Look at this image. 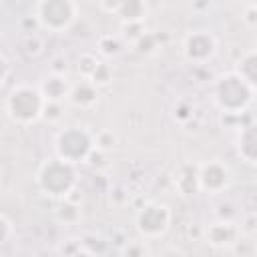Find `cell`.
<instances>
[{
  "instance_id": "7",
  "label": "cell",
  "mask_w": 257,
  "mask_h": 257,
  "mask_svg": "<svg viewBox=\"0 0 257 257\" xmlns=\"http://www.w3.org/2000/svg\"><path fill=\"white\" fill-rule=\"evenodd\" d=\"M215 48H217V42H215V36L207 30H195V32H189L183 40V50H185V56L193 62H205L209 60L213 54H215Z\"/></svg>"
},
{
  "instance_id": "5",
  "label": "cell",
  "mask_w": 257,
  "mask_h": 257,
  "mask_svg": "<svg viewBox=\"0 0 257 257\" xmlns=\"http://www.w3.org/2000/svg\"><path fill=\"white\" fill-rule=\"evenodd\" d=\"M92 151V139L86 131L72 126L66 128L58 135L56 139V153L58 159L66 161V163H76V161H84Z\"/></svg>"
},
{
  "instance_id": "4",
  "label": "cell",
  "mask_w": 257,
  "mask_h": 257,
  "mask_svg": "<svg viewBox=\"0 0 257 257\" xmlns=\"http://www.w3.org/2000/svg\"><path fill=\"white\" fill-rule=\"evenodd\" d=\"M38 185L50 195H66L74 185V169L62 159L46 161L38 171Z\"/></svg>"
},
{
  "instance_id": "3",
  "label": "cell",
  "mask_w": 257,
  "mask_h": 257,
  "mask_svg": "<svg viewBox=\"0 0 257 257\" xmlns=\"http://www.w3.org/2000/svg\"><path fill=\"white\" fill-rule=\"evenodd\" d=\"M217 104L227 112H239L243 110L251 100V86L237 74H225L215 88Z\"/></svg>"
},
{
  "instance_id": "17",
  "label": "cell",
  "mask_w": 257,
  "mask_h": 257,
  "mask_svg": "<svg viewBox=\"0 0 257 257\" xmlns=\"http://www.w3.org/2000/svg\"><path fill=\"white\" fill-rule=\"evenodd\" d=\"M98 64H100V62H98V60H96L92 54H84V56L80 58L78 68H80V72H82L84 76H88V78H90V76H92V72L98 68Z\"/></svg>"
},
{
  "instance_id": "10",
  "label": "cell",
  "mask_w": 257,
  "mask_h": 257,
  "mask_svg": "<svg viewBox=\"0 0 257 257\" xmlns=\"http://www.w3.org/2000/svg\"><path fill=\"white\" fill-rule=\"evenodd\" d=\"M68 98H70L72 104L86 108V106H92L98 100V90H96V86L90 80H84V82H80V84L70 88Z\"/></svg>"
},
{
  "instance_id": "20",
  "label": "cell",
  "mask_w": 257,
  "mask_h": 257,
  "mask_svg": "<svg viewBox=\"0 0 257 257\" xmlns=\"http://www.w3.org/2000/svg\"><path fill=\"white\" fill-rule=\"evenodd\" d=\"M137 48H139V52H151V50L155 48V36L149 34V32H145V34L137 40Z\"/></svg>"
},
{
  "instance_id": "9",
  "label": "cell",
  "mask_w": 257,
  "mask_h": 257,
  "mask_svg": "<svg viewBox=\"0 0 257 257\" xmlns=\"http://www.w3.org/2000/svg\"><path fill=\"white\" fill-rule=\"evenodd\" d=\"M237 227L233 223H213L207 229V241L215 247H229L237 241Z\"/></svg>"
},
{
  "instance_id": "12",
  "label": "cell",
  "mask_w": 257,
  "mask_h": 257,
  "mask_svg": "<svg viewBox=\"0 0 257 257\" xmlns=\"http://www.w3.org/2000/svg\"><path fill=\"white\" fill-rule=\"evenodd\" d=\"M147 14V6L139 0H128V2H118V8H116V16L128 24V22H141L143 16Z\"/></svg>"
},
{
  "instance_id": "1",
  "label": "cell",
  "mask_w": 257,
  "mask_h": 257,
  "mask_svg": "<svg viewBox=\"0 0 257 257\" xmlns=\"http://www.w3.org/2000/svg\"><path fill=\"white\" fill-rule=\"evenodd\" d=\"M44 106H46L44 94L30 84H18L6 96L8 116L22 124L34 122L40 114H44Z\"/></svg>"
},
{
  "instance_id": "21",
  "label": "cell",
  "mask_w": 257,
  "mask_h": 257,
  "mask_svg": "<svg viewBox=\"0 0 257 257\" xmlns=\"http://www.w3.org/2000/svg\"><path fill=\"white\" fill-rule=\"evenodd\" d=\"M243 18H245V22H249L251 26H255L257 24V4H247Z\"/></svg>"
},
{
  "instance_id": "13",
  "label": "cell",
  "mask_w": 257,
  "mask_h": 257,
  "mask_svg": "<svg viewBox=\"0 0 257 257\" xmlns=\"http://www.w3.org/2000/svg\"><path fill=\"white\" fill-rule=\"evenodd\" d=\"M42 94H44L46 100H54V102H58L62 96H68L70 90H68V86L64 82V76L52 74L50 78H46L44 84H42Z\"/></svg>"
},
{
  "instance_id": "11",
  "label": "cell",
  "mask_w": 257,
  "mask_h": 257,
  "mask_svg": "<svg viewBox=\"0 0 257 257\" xmlns=\"http://www.w3.org/2000/svg\"><path fill=\"white\" fill-rule=\"evenodd\" d=\"M239 155L249 163H257V122L245 126V131L241 133Z\"/></svg>"
},
{
  "instance_id": "8",
  "label": "cell",
  "mask_w": 257,
  "mask_h": 257,
  "mask_svg": "<svg viewBox=\"0 0 257 257\" xmlns=\"http://www.w3.org/2000/svg\"><path fill=\"white\" fill-rule=\"evenodd\" d=\"M229 185V169L217 161H211L199 169V189L207 193H219Z\"/></svg>"
},
{
  "instance_id": "14",
  "label": "cell",
  "mask_w": 257,
  "mask_h": 257,
  "mask_svg": "<svg viewBox=\"0 0 257 257\" xmlns=\"http://www.w3.org/2000/svg\"><path fill=\"white\" fill-rule=\"evenodd\" d=\"M237 74H239L251 88L257 86V52H249V54L243 56V60L239 62Z\"/></svg>"
},
{
  "instance_id": "18",
  "label": "cell",
  "mask_w": 257,
  "mask_h": 257,
  "mask_svg": "<svg viewBox=\"0 0 257 257\" xmlns=\"http://www.w3.org/2000/svg\"><path fill=\"white\" fill-rule=\"evenodd\" d=\"M88 80H90L94 86H98V84H106V82L110 80V68H108L106 64H102V62H100V64H98V68L92 72V76H90Z\"/></svg>"
},
{
  "instance_id": "22",
  "label": "cell",
  "mask_w": 257,
  "mask_h": 257,
  "mask_svg": "<svg viewBox=\"0 0 257 257\" xmlns=\"http://www.w3.org/2000/svg\"><path fill=\"white\" fill-rule=\"evenodd\" d=\"M72 257H92V255H90V253H86V251H76Z\"/></svg>"
},
{
  "instance_id": "19",
  "label": "cell",
  "mask_w": 257,
  "mask_h": 257,
  "mask_svg": "<svg viewBox=\"0 0 257 257\" xmlns=\"http://www.w3.org/2000/svg\"><path fill=\"white\" fill-rule=\"evenodd\" d=\"M124 257H147V247L141 241H131L124 247Z\"/></svg>"
},
{
  "instance_id": "15",
  "label": "cell",
  "mask_w": 257,
  "mask_h": 257,
  "mask_svg": "<svg viewBox=\"0 0 257 257\" xmlns=\"http://www.w3.org/2000/svg\"><path fill=\"white\" fill-rule=\"evenodd\" d=\"M185 183H189V191L193 193L199 187V171H195L191 167H185L183 173H181V177H177V185H179L181 191L185 189Z\"/></svg>"
},
{
  "instance_id": "2",
  "label": "cell",
  "mask_w": 257,
  "mask_h": 257,
  "mask_svg": "<svg viewBox=\"0 0 257 257\" xmlns=\"http://www.w3.org/2000/svg\"><path fill=\"white\" fill-rule=\"evenodd\" d=\"M38 24L52 32H62L70 28V24L78 16V6L70 0H44L36 4L34 12Z\"/></svg>"
},
{
  "instance_id": "16",
  "label": "cell",
  "mask_w": 257,
  "mask_h": 257,
  "mask_svg": "<svg viewBox=\"0 0 257 257\" xmlns=\"http://www.w3.org/2000/svg\"><path fill=\"white\" fill-rule=\"evenodd\" d=\"M56 215H58L60 221H66V223L76 221V219H78V207L72 205V203H68V201H64V203H60Z\"/></svg>"
},
{
  "instance_id": "6",
  "label": "cell",
  "mask_w": 257,
  "mask_h": 257,
  "mask_svg": "<svg viewBox=\"0 0 257 257\" xmlns=\"http://www.w3.org/2000/svg\"><path fill=\"white\" fill-rule=\"evenodd\" d=\"M171 211L163 203H149L137 215V229L145 237H161L169 229Z\"/></svg>"
}]
</instances>
